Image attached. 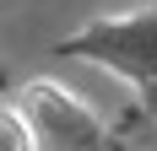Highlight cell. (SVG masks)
I'll list each match as a JSON object with an SVG mask.
<instances>
[{"label": "cell", "mask_w": 157, "mask_h": 151, "mask_svg": "<svg viewBox=\"0 0 157 151\" xmlns=\"http://www.w3.org/2000/svg\"><path fill=\"white\" fill-rule=\"evenodd\" d=\"M0 151H38L33 124H27L22 108H0Z\"/></svg>", "instance_id": "obj_1"}]
</instances>
